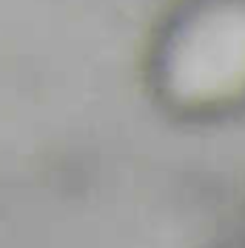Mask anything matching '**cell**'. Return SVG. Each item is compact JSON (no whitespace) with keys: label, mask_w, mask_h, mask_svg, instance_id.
Returning a JSON list of instances; mask_svg holds the SVG:
<instances>
[{"label":"cell","mask_w":245,"mask_h":248,"mask_svg":"<svg viewBox=\"0 0 245 248\" xmlns=\"http://www.w3.org/2000/svg\"><path fill=\"white\" fill-rule=\"evenodd\" d=\"M166 60V86L185 106H220L245 94V15H202Z\"/></svg>","instance_id":"obj_1"}]
</instances>
